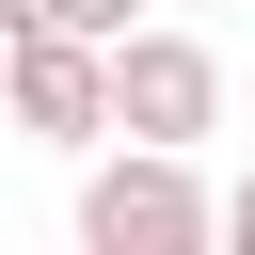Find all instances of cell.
<instances>
[{"instance_id": "3957f363", "label": "cell", "mask_w": 255, "mask_h": 255, "mask_svg": "<svg viewBox=\"0 0 255 255\" xmlns=\"http://www.w3.org/2000/svg\"><path fill=\"white\" fill-rule=\"evenodd\" d=\"M0 112H16L48 159L112 143V64H96V32H16V64H0Z\"/></svg>"}, {"instance_id": "52a82bcc", "label": "cell", "mask_w": 255, "mask_h": 255, "mask_svg": "<svg viewBox=\"0 0 255 255\" xmlns=\"http://www.w3.org/2000/svg\"><path fill=\"white\" fill-rule=\"evenodd\" d=\"M159 16H207V0H159Z\"/></svg>"}, {"instance_id": "7a4b0ae2", "label": "cell", "mask_w": 255, "mask_h": 255, "mask_svg": "<svg viewBox=\"0 0 255 255\" xmlns=\"http://www.w3.org/2000/svg\"><path fill=\"white\" fill-rule=\"evenodd\" d=\"M96 64H112V128H128V143H191V159H207V128H223V48H207L191 16L143 0Z\"/></svg>"}, {"instance_id": "277c9868", "label": "cell", "mask_w": 255, "mask_h": 255, "mask_svg": "<svg viewBox=\"0 0 255 255\" xmlns=\"http://www.w3.org/2000/svg\"><path fill=\"white\" fill-rule=\"evenodd\" d=\"M16 16H32V32H96V48H112V32L143 16V0H16Z\"/></svg>"}, {"instance_id": "5b68a950", "label": "cell", "mask_w": 255, "mask_h": 255, "mask_svg": "<svg viewBox=\"0 0 255 255\" xmlns=\"http://www.w3.org/2000/svg\"><path fill=\"white\" fill-rule=\"evenodd\" d=\"M207 239H239V255H255V159H239V191H207Z\"/></svg>"}, {"instance_id": "8992f818", "label": "cell", "mask_w": 255, "mask_h": 255, "mask_svg": "<svg viewBox=\"0 0 255 255\" xmlns=\"http://www.w3.org/2000/svg\"><path fill=\"white\" fill-rule=\"evenodd\" d=\"M16 32H32V16H16V0H0V64H16Z\"/></svg>"}, {"instance_id": "6da1fadb", "label": "cell", "mask_w": 255, "mask_h": 255, "mask_svg": "<svg viewBox=\"0 0 255 255\" xmlns=\"http://www.w3.org/2000/svg\"><path fill=\"white\" fill-rule=\"evenodd\" d=\"M80 255H207V175L191 143H80Z\"/></svg>"}]
</instances>
